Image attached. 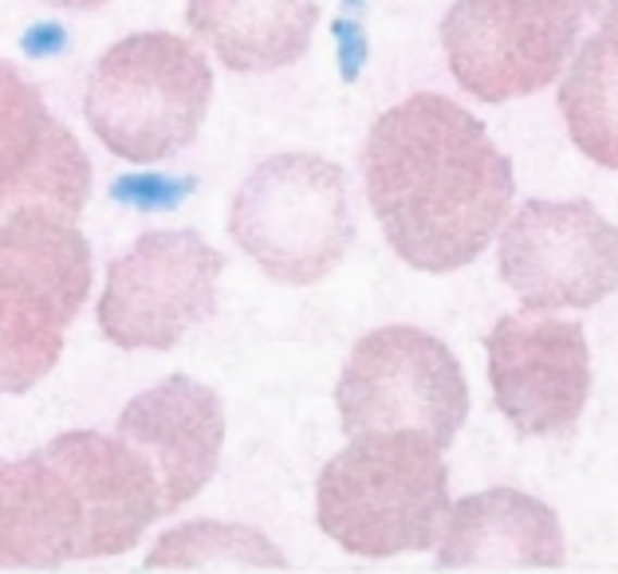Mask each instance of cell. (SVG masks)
Returning a JSON list of instances; mask_svg holds the SVG:
<instances>
[{
    "label": "cell",
    "mask_w": 618,
    "mask_h": 574,
    "mask_svg": "<svg viewBox=\"0 0 618 574\" xmlns=\"http://www.w3.org/2000/svg\"><path fill=\"white\" fill-rule=\"evenodd\" d=\"M91 201V162L48 111L36 83L0 60V209L79 216Z\"/></svg>",
    "instance_id": "11"
},
{
    "label": "cell",
    "mask_w": 618,
    "mask_h": 574,
    "mask_svg": "<svg viewBox=\"0 0 618 574\" xmlns=\"http://www.w3.org/2000/svg\"><path fill=\"white\" fill-rule=\"evenodd\" d=\"M598 32L618 48V0H603L598 4Z\"/></svg>",
    "instance_id": "19"
},
{
    "label": "cell",
    "mask_w": 618,
    "mask_h": 574,
    "mask_svg": "<svg viewBox=\"0 0 618 574\" xmlns=\"http://www.w3.org/2000/svg\"><path fill=\"white\" fill-rule=\"evenodd\" d=\"M556 512L520 488H489L449 503L437 535L442 571H556L564 566Z\"/></svg>",
    "instance_id": "14"
},
{
    "label": "cell",
    "mask_w": 618,
    "mask_h": 574,
    "mask_svg": "<svg viewBox=\"0 0 618 574\" xmlns=\"http://www.w3.org/2000/svg\"><path fill=\"white\" fill-rule=\"evenodd\" d=\"M496 264L528 311L595 308L618 287V228L591 201H524L496 233Z\"/></svg>",
    "instance_id": "9"
},
{
    "label": "cell",
    "mask_w": 618,
    "mask_h": 574,
    "mask_svg": "<svg viewBox=\"0 0 618 574\" xmlns=\"http://www.w3.org/2000/svg\"><path fill=\"white\" fill-rule=\"evenodd\" d=\"M362 185L386 245L418 272L473 264L512 213L516 177L484 123L445 95H410L379 114Z\"/></svg>",
    "instance_id": "1"
},
{
    "label": "cell",
    "mask_w": 618,
    "mask_h": 574,
    "mask_svg": "<svg viewBox=\"0 0 618 574\" xmlns=\"http://www.w3.org/2000/svg\"><path fill=\"white\" fill-rule=\"evenodd\" d=\"M225 257L189 228H150L107 267L99 330L123 350H170L217 315Z\"/></svg>",
    "instance_id": "8"
},
{
    "label": "cell",
    "mask_w": 618,
    "mask_h": 574,
    "mask_svg": "<svg viewBox=\"0 0 618 574\" xmlns=\"http://www.w3.org/2000/svg\"><path fill=\"white\" fill-rule=\"evenodd\" d=\"M44 452L60 464L79 496V559H114L131 551L146 527L165 515L154 464L119 433L72 429L60 433Z\"/></svg>",
    "instance_id": "12"
},
{
    "label": "cell",
    "mask_w": 618,
    "mask_h": 574,
    "mask_svg": "<svg viewBox=\"0 0 618 574\" xmlns=\"http://www.w3.org/2000/svg\"><path fill=\"white\" fill-rule=\"evenodd\" d=\"M559 111L571 142L603 170H618V48L595 32L567 60Z\"/></svg>",
    "instance_id": "17"
},
{
    "label": "cell",
    "mask_w": 618,
    "mask_h": 574,
    "mask_svg": "<svg viewBox=\"0 0 618 574\" xmlns=\"http://www.w3.org/2000/svg\"><path fill=\"white\" fill-rule=\"evenodd\" d=\"M114 433L154 464L165 515H174L213 481L221 464L225 405L201 382L170 374L165 382L126 401L114 421Z\"/></svg>",
    "instance_id": "13"
},
{
    "label": "cell",
    "mask_w": 618,
    "mask_h": 574,
    "mask_svg": "<svg viewBox=\"0 0 618 574\" xmlns=\"http://www.w3.org/2000/svg\"><path fill=\"white\" fill-rule=\"evenodd\" d=\"M449 464L422 433H367L335 452L316 484V520L343 551L394 559L437 547L449 515Z\"/></svg>",
    "instance_id": "2"
},
{
    "label": "cell",
    "mask_w": 618,
    "mask_h": 574,
    "mask_svg": "<svg viewBox=\"0 0 618 574\" xmlns=\"http://www.w3.org/2000/svg\"><path fill=\"white\" fill-rule=\"evenodd\" d=\"M83 508L48 452L0 461V571H55L79 559Z\"/></svg>",
    "instance_id": "15"
},
{
    "label": "cell",
    "mask_w": 618,
    "mask_h": 574,
    "mask_svg": "<svg viewBox=\"0 0 618 574\" xmlns=\"http://www.w3.org/2000/svg\"><path fill=\"white\" fill-rule=\"evenodd\" d=\"M603 0H454L442 21L449 72L481 103L544 91Z\"/></svg>",
    "instance_id": "7"
},
{
    "label": "cell",
    "mask_w": 618,
    "mask_h": 574,
    "mask_svg": "<svg viewBox=\"0 0 618 574\" xmlns=\"http://www.w3.org/2000/svg\"><path fill=\"white\" fill-rule=\"evenodd\" d=\"M228 233L264 276L292 287L320 284L355 245L347 177L320 154L269 158L233 197Z\"/></svg>",
    "instance_id": "5"
},
{
    "label": "cell",
    "mask_w": 618,
    "mask_h": 574,
    "mask_svg": "<svg viewBox=\"0 0 618 574\" xmlns=\"http://www.w3.org/2000/svg\"><path fill=\"white\" fill-rule=\"evenodd\" d=\"M489 386L496 410L524 437L576 429L591 394L588 335L571 319L516 311L489 330Z\"/></svg>",
    "instance_id": "10"
},
{
    "label": "cell",
    "mask_w": 618,
    "mask_h": 574,
    "mask_svg": "<svg viewBox=\"0 0 618 574\" xmlns=\"http://www.w3.org/2000/svg\"><path fill=\"white\" fill-rule=\"evenodd\" d=\"M91 279V245L72 216L12 209L0 221V394L52 374Z\"/></svg>",
    "instance_id": "3"
},
{
    "label": "cell",
    "mask_w": 618,
    "mask_h": 574,
    "mask_svg": "<svg viewBox=\"0 0 618 574\" xmlns=\"http://www.w3.org/2000/svg\"><path fill=\"white\" fill-rule=\"evenodd\" d=\"M335 405L347 437L422 433L445 452L469 417V386L442 339L422 327H379L350 350Z\"/></svg>",
    "instance_id": "6"
},
{
    "label": "cell",
    "mask_w": 618,
    "mask_h": 574,
    "mask_svg": "<svg viewBox=\"0 0 618 574\" xmlns=\"http://www.w3.org/2000/svg\"><path fill=\"white\" fill-rule=\"evenodd\" d=\"M186 21L228 72L264 75L311 48L320 0H186Z\"/></svg>",
    "instance_id": "16"
},
{
    "label": "cell",
    "mask_w": 618,
    "mask_h": 574,
    "mask_svg": "<svg viewBox=\"0 0 618 574\" xmlns=\"http://www.w3.org/2000/svg\"><path fill=\"white\" fill-rule=\"evenodd\" d=\"M248 566V571H284L288 559L269 535L248 523L189 520L162 532L146 551L150 571H201V566Z\"/></svg>",
    "instance_id": "18"
},
{
    "label": "cell",
    "mask_w": 618,
    "mask_h": 574,
    "mask_svg": "<svg viewBox=\"0 0 618 574\" xmlns=\"http://www.w3.org/2000/svg\"><path fill=\"white\" fill-rule=\"evenodd\" d=\"M213 99V67L186 36L138 32L87 75L83 114L114 158L135 165L182 154L206 123Z\"/></svg>",
    "instance_id": "4"
},
{
    "label": "cell",
    "mask_w": 618,
    "mask_h": 574,
    "mask_svg": "<svg viewBox=\"0 0 618 574\" xmlns=\"http://www.w3.org/2000/svg\"><path fill=\"white\" fill-rule=\"evenodd\" d=\"M44 4H52V9H72V12H91V9L111 4V0H44Z\"/></svg>",
    "instance_id": "20"
}]
</instances>
